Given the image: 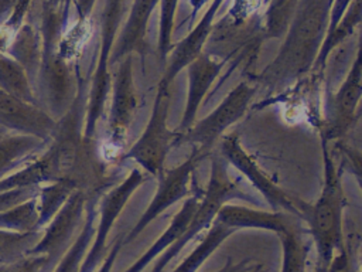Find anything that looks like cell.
<instances>
[{
  "label": "cell",
  "instance_id": "obj_1",
  "mask_svg": "<svg viewBox=\"0 0 362 272\" xmlns=\"http://www.w3.org/2000/svg\"><path fill=\"white\" fill-rule=\"evenodd\" d=\"M328 140L321 136L324 181L320 197L315 203L307 205L304 224L307 232L313 237L318 258L320 269H327L334 254L344 245V208L346 198L342 188L341 171L334 164L328 152Z\"/></svg>",
  "mask_w": 362,
  "mask_h": 272
},
{
  "label": "cell",
  "instance_id": "obj_2",
  "mask_svg": "<svg viewBox=\"0 0 362 272\" xmlns=\"http://www.w3.org/2000/svg\"><path fill=\"white\" fill-rule=\"evenodd\" d=\"M230 200H243V201L256 203L253 197H250L243 190H240L238 183L230 178L226 170L225 160L219 156H215L211 160V171H209L206 190L199 198V204L194 215L191 217L185 231L180 235V238L173 245H170L163 254L158 255L151 272H163L164 268L181 252V249L188 242H191L199 232L209 228V225L216 217L218 210Z\"/></svg>",
  "mask_w": 362,
  "mask_h": 272
},
{
  "label": "cell",
  "instance_id": "obj_3",
  "mask_svg": "<svg viewBox=\"0 0 362 272\" xmlns=\"http://www.w3.org/2000/svg\"><path fill=\"white\" fill-rule=\"evenodd\" d=\"M171 101V86L157 85L150 119L140 137L123 154L124 160H133L139 167L153 177H160L164 171V162L174 142V132L167 126Z\"/></svg>",
  "mask_w": 362,
  "mask_h": 272
},
{
  "label": "cell",
  "instance_id": "obj_4",
  "mask_svg": "<svg viewBox=\"0 0 362 272\" xmlns=\"http://www.w3.org/2000/svg\"><path fill=\"white\" fill-rule=\"evenodd\" d=\"M221 153L235 169H238L252 186L264 197L272 211H284L304 218L308 203L293 196L276 184L257 162L243 149L236 135L223 136L221 140Z\"/></svg>",
  "mask_w": 362,
  "mask_h": 272
},
{
  "label": "cell",
  "instance_id": "obj_5",
  "mask_svg": "<svg viewBox=\"0 0 362 272\" xmlns=\"http://www.w3.org/2000/svg\"><path fill=\"white\" fill-rule=\"evenodd\" d=\"M255 92L256 88L247 81L239 82L209 115L198 122H194L187 132L177 135L174 137V143H192L201 152L208 154L221 135L229 126L243 118Z\"/></svg>",
  "mask_w": 362,
  "mask_h": 272
},
{
  "label": "cell",
  "instance_id": "obj_6",
  "mask_svg": "<svg viewBox=\"0 0 362 272\" xmlns=\"http://www.w3.org/2000/svg\"><path fill=\"white\" fill-rule=\"evenodd\" d=\"M79 79H75L68 61L58 50H51L41 58L34 95L38 105L58 120L75 99Z\"/></svg>",
  "mask_w": 362,
  "mask_h": 272
},
{
  "label": "cell",
  "instance_id": "obj_7",
  "mask_svg": "<svg viewBox=\"0 0 362 272\" xmlns=\"http://www.w3.org/2000/svg\"><path fill=\"white\" fill-rule=\"evenodd\" d=\"M146 181V176L141 169H132L126 178H123L116 187L110 188L102 198H99V222L95 228V235L88 254L83 258L79 272H95L107 254L106 239L110 230L126 207L133 193Z\"/></svg>",
  "mask_w": 362,
  "mask_h": 272
},
{
  "label": "cell",
  "instance_id": "obj_8",
  "mask_svg": "<svg viewBox=\"0 0 362 272\" xmlns=\"http://www.w3.org/2000/svg\"><path fill=\"white\" fill-rule=\"evenodd\" d=\"M88 188H76L49 222L42 228L38 242L28 255H45L52 271L58 259L74 241V235L85 218L86 203L90 196Z\"/></svg>",
  "mask_w": 362,
  "mask_h": 272
},
{
  "label": "cell",
  "instance_id": "obj_9",
  "mask_svg": "<svg viewBox=\"0 0 362 272\" xmlns=\"http://www.w3.org/2000/svg\"><path fill=\"white\" fill-rule=\"evenodd\" d=\"M205 156L208 154H205L198 147H195L185 162L173 167L171 170L163 171V174L158 177L160 181L150 204L147 205V208L144 210V212L141 214L136 225L130 230V232L126 237H123V244L132 242L151 221H154L168 207H171L173 204L185 198L189 194L188 186L191 181V176L194 174L198 163Z\"/></svg>",
  "mask_w": 362,
  "mask_h": 272
},
{
  "label": "cell",
  "instance_id": "obj_10",
  "mask_svg": "<svg viewBox=\"0 0 362 272\" xmlns=\"http://www.w3.org/2000/svg\"><path fill=\"white\" fill-rule=\"evenodd\" d=\"M362 72L359 57L351 71L335 92H329L325 99V123L321 136L328 142L345 136L354 126L356 110L362 95Z\"/></svg>",
  "mask_w": 362,
  "mask_h": 272
},
{
  "label": "cell",
  "instance_id": "obj_11",
  "mask_svg": "<svg viewBox=\"0 0 362 272\" xmlns=\"http://www.w3.org/2000/svg\"><path fill=\"white\" fill-rule=\"evenodd\" d=\"M0 123L13 133L30 135L49 142L57 120L40 105L23 101L0 89Z\"/></svg>",
  "mask_w": 362,
  "mask_h": 272
},
{
  "label": "cell",
  "instance_id": "obj_12",
  "mask_svg": "<svg viewBox=\"0 0 362 272\" xmlns=\"http://www.w3.org/2000/svg\"><path fill=\"white\" fill-rule=\"evenodd\" d=\"M137 92L132 72V60L126 58L117 69L113 82V96L107 123L110 146L120 147L137 112Z\"/></svg>",
  "mask_w": 362,
  "mask_h": 272
},
{
  "label": "cell",
  "instance_id": "obj_13",
  "mask_svg": "<svg viewBox=\"0 0 362 272\" xmlns=\"http://www.w3.org/2000/svg\"><path fill=\"white\" fill-rule=\"evenodd\" d=\"M223 224L235 228L236 231L250 228V230H264L274 234L284 232L290 228L305 227L304 221L290 212L284 211H262L243 205L223 204L216 217Z\"/></svg>",
  "mask_w": 362,
  "mask_h": 272
},
{
  "label": "cell",
  "instance_id": "obj_14",
  "mask_svg": "<svg viewBox=\"0 0 362 272\" xmlns=\"http://www.w3.org/2000/svg\"><path fill=\"white\" fill-rule=\"evenodd\" d=\"M188 91L184 113L174 135L187 132L195 122L199 106L221 72L222 64L212 61L209 57H197L188 65Z\"/></svg>",
  "mask_w": 362,
  "mask_h": 272
},
{
  "label": "cell",
  "instance_id": "obj_15",
  "mask_svg": "<svg viewBox=\"0 0 362 272\" xmlns=\"http://www.w3.org/2000/svg\"><path fill=\"white\" fill-rule=\"evenodd\" d=\"M100 198V193L93 191L89 196L85 208V218L82 222V228L79 234L74 238L71 245L58 259L51 272H79L81 265L83 262L85 255L90 246V242L95 235V221L98 218V203Z\"/></svg>",
  "mask_w": 362,
  "mask_h": 272
},
{
  "label": "cell",
  "instance_id": "obj_16",
  "mask_svg": "<svg viewBox=\"0 0 362 272\" xmlns=\"http://www.w3.org/2000/svg\"><path fill=\"white\" fill-rule=\"evenodd\" d=\"M199 204L198 196H189L185 198L181 208L177 211L174 218L171 220L170 225L164 230V232L153 242V245L139 258L136 259L124 272H141L154 258L163 254L170 245H173L180 235L185 231L191 217L194 215L197 207Z\"/></svg>",
  "mask_w": 362,
  "mask_h": 272
},
{
  "label": "cell",
  "instance_id": "obj_17",
  "mask_svg": "<svg viewBox=\"0 0 362 272\" xmlns=\"http://www.w3.org/2000/svg\"><path fill=\"white\" fill-rule=\"evenodd\" d=\"M49 142H45L40 137L21 135V133H8L0 139V180L7 174L13 173L18 167L27 163L33 154L40 149L47 146Z\"/></svg>",
  "mask_w": 362,
  "mask_h": 272
},
{
  "label": "cell",
  "instance_id": "obj_18",
  "mask_svg": "<svg viewBox=\"0 0 362 272\" xmlns=\"http://www.w3.org/2000/svg\"><path fill=\"white\" fill-rule=\"evenodd\" d=\"M236 230L223 224L218 218L209 225L206 235L199 241L194 251L173 271V272H197L201 265L221 246V244L228 239Z\"/></svg>",
  "mask_w": 362,
  "mask_h": 272
},
{
  "label": "cell",
  "instance_id": "obj_19",
  "mask_svg": "<svg viewBox=\"0 0 362 272\" xmlns=\"http://www.w3.org/2000/svg\"><path fill=\"white\" fill-rule=\"evenodd\" d=\"M82 188L72 178H59L40 187L37 194L38 203V230H42L57 211L64 205L68 197L76 190Z\"/></svg>",
  "mask_w": 362,
  "mask_h": 272
},
{
  "label": "cell",
  "instance_id": "obj_20",
  "mask_svg": "<svg viewBox=\"0 0 362 272\" xmlns=\"http://www.w3.org/2000/svg\"><path fill=\"white\" fill-rule=\"evenodd\" d=\"M307 227H297L277 234L281 242L280 272H307V256L310 246L304 239Z\"/></svg>",
  "mask_w": 362,
  "mask_h": 272
},
{
  "label": "cell",
  "instance_id": "obj_21",
  "mask_svg": "<svg viewBox=\"0 0 362 272\" xmlns=\"http://www.w3.org/2000/svg\"><path fill=\"white\" fill-rule=\"evenodd\" d=\"M0 89L23 101L37 103L33 84L25 69L13 58L0 54Z\"/></svg>",
  "mask_w": 362,
  "mask_h": 272
},
{
  "label": "cell",
  "instance_id": "obj_22",
  "mask_svg": "<svg viewBox=\"0 0 362 272\" xmlns=\"http://www.w3.org/2000/svg\"><path fill=\"white\" fill-rule=\"evenodd\" d=\"M42 230L18 232L0 228V265L11 264L30 254L38 242Z\"/></svg>",
  "mask_w": 362,
  "mask_h": 272
},
{
  "label": "cell",
  "instance_id": "obj_23",
  "mask_svg": "<svg viewBox=\"0 0 362 272\" xmlns=\"http://www.w3.org/2000/svg\"><path fill=\"white\" fill-rule=\"evenodd\" d=\"M0 228L28 232L38 230V203L37 197L0 212Z\"/></svg>",
  "mask_w": 362,
  "mask_h": 272
},
{
  "label": "cell",
  "instance_id": "obj_24",
  "mask_svg": "<svg viewBox=\"0 0 362 272\" xmlns=\"http://www.w3.org/2000/svg\"><path fill=\"white\" fill-rule=\"evenodd\" d=\"M92 33V26L89 23L88 18L85 20H79L69 33H66V35L61 40L59 45H58V52L62 58H65L66 61L69 58H72L74 55H76L81 48L83 47V44L86 42V40L89 38Z\"/></svg>",
  "mask_w": 362,
  "mask_h": 272
},
{
  "label": "cell",
  "instance_id": "obj_25",
  "mask_svg": "<svg viewBox=\"0 0 362 272\" xmlns=\"http://www.w3.org/2000/svg\"><path fill=\"white\" fill-rule=\"evenodd\" d=\"M0 272H51L45 255H25L11 264L0 265Z\"/></svg>",
  "mask_w": 362,
  "mask_h": 272
},
{
  "label": "cell",
  "instance_id": "obj_26",
  "mask_svg": "<svg viewBox=\"0 0 362 272\" xmlns=\"http://www.w3.org/2000/svg\"><path fill=\"white\" fill-rule=\"evenodd\" d=\"M40 187L41 186H31L0 191V212L20 205L33 197H37Z\"/></svg>",
  "mask_w": 362,
  "mask_h": 272
},
{
  "label": "cell",
  "instance_id": "obj_27",
  "mask_svg": "<svg viewBox=\"0 0 362 272\" xmlns=\"http://www.w3.org/2000/svg\"><path fill=\"white\" fill-rule=\"evenodd\" d=\"M358 261L356 254L348 251L345 245H342L332 256L329 265L325 272H358Z\"/></svg>",
  "mask_w": 362,
  "mask_h": 272
},
{
  "label": "cell",
  "instance_id": "obj_28",
  "mask_svg": "<svg viewBox=\"0 0 362 272\" xmlns=\"http://www.w3.org/2000/svg\"><path fill=\"white\" fill-rule=\"evenodd\" d=\"M260 0H235L230 7V16L235 20H243L257 10Z\"/></svg>",
  "mask_w": 362,
  "mask_h": 272
},
{
  "label": "cell",
  "instance_id": "obj_29",
  "mask_svg": "<svg viewBox=\"0 0 362 272\" xmlns=\"http://www.w3.org/2000/svg\"><path fill=\"white\" fill-rule=\"evenodd\" d=\"M122 245H123V235H117L116 241L113 242V245H112L110 249L107 251L105 259H103L102 264L99 265L98 272H110V271H112L113 264H115V261H116V256H117V254H119Z\"/></svg>",
  "mask_w": 362,
  "mask_h": 272
},
{
  "label": "cell",
  "instance_id": "obj_30",
  "mask_svg": "<svg viewBox=\"0 0 362 272\" xmlns=\"http://www.w3.org/2000/svg\"><path fill=\"white\" fill-rule=\"evenodd\" d=\"M252 259L250 258H243V259H240L239 262H235L230 256L226 259V264L221 268V269H218V271H215V272H249L256 264H253V262H250Z\"/></svg>",
  "mask_w": 362,
  "mask_h": 272
},
{
  "label": "cell",
  "instance_id": "obj_31",
  "mask_svg": "<svg viewBox=\"0 0 362 272\" xmlns=\"http://www.w3.org/2000/svg\"><path fill=\"white\" fill-rule=\"evenodd\" d=\"M8 133H11V132L0 123V139H1V137H4V136H6V135H8Z\"/></svg>",
  "mask_w": 362,
  "mask_h": 272
},
{
  "label": "cell",
  "instance_id": "obj_32",
  "mask_svg": "<svg viewBox=\"0 0 362 272\" xmlns=\"http://www.w3.org/2000/svg\"><path fill=\"white\" fill-rule=\"evenodd\" d=\"M189 1L194 4V7H195V8H198V7H199L205 0H189Z\"/></svg>",
  "mask_w": 362,
  "mask_h": 272
},
{
  "label": "cell",
  "instance_id": "obj_33",
  "mask_svg": "<svg viewBox=\"0 0 362 272\" xmlns=\"http://www.w3.org/2000/svg\"><path fill=\"white\" fill-rule=\"evenodd\" d=\"M249 272H262V265H260V264H256Z\"/></svg>",
  "mask_w": 362,
  "mask_h": 272
},
{
  "label": "cell",
  "instance_id": "obj_34",
  "mask_svg": "<svg viewBox=\"0 0 362 272\" xmlns=\"http://www.w3.org/2000/svg\"><path fill=\"white\" fill-rule=\"evenodd\" d=\"M315 272H325V271H324V269H320V268H318V269H317Z\"/></svg>",
  "mask_w": 362,
  "mask_h": 272
}]
</instances>
